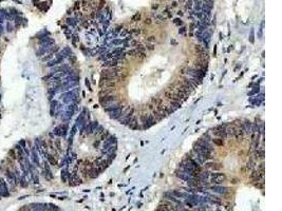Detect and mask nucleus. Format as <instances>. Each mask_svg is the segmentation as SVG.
I'll use <instances>...</instances> for the list:
<instances>
[{"instance_id": "nucleus-8", "label": "nucleus", "mask_w": 282, "mask_h": 211, "mask_svg": "<svg viewBox=\"0 0 282 211\" xmlns=\"http://www.w3.org/2000/svg\"><path fill=\"white\" fill-rule=\"evenodd\" d=\"M144 22H145V24H151V22H152V20H151V18H146Z\"/></svg>"}, {"instance_id": "nucleus-3", "label": "nucleus", "mask_w": 282, "mask_h": 211, "mask_svg": "<svg viewBox=\"0 0 282 211\" xmlns=\"http://www.w3.org/2000/svg\"><path fill=\"white\" fill-rule=\"evenodd\" d=\"M68 129H69L68 125L63 123V125L57 126V127L53 130V134L58 136V137H65L67 135V133H68Z\"/></svg>"}, {"instance_id": "nucleus-5", "label": "nucleus", "mask_w": 282, "mask_h": 211, "mask_svg": "<svg viewBox=\"0 0 282 211\" xmlns=\"http://www.w3.org/2000/svg\"><path fill=\"white\" fill-rule=\"evenodd\" d=\"M19 186L21 188H27L28 186H29V182H28L27 176L24 175V174H22L19 179Z\"/></svg>"}, {"instance_id": "nucleus-1", "label": "nucleus", "mask_w": 282, "mask_h": 211, "mask_svg": "<svg viewBox=\"0 0 282 211\" xmlns=\"http://www.w3.org/2000/svg\"><path fill=\"white\" fill-rule=\"evenodd\" d=\"M226 181V175L220 172H210L208 183L210 185H221Z\"/></svg>"}, {"instance_id": "nucleus-11", "label": "nucleus", "mask_w": 282, "mask_h": 211, "mask_svg": "<svg viewBox=\"0 0 282 211\" xmlns=\"http://www.w3.org/2000/svg\"><path fill=\"white\" fill-rule=\"evenodd\" d=\"M170 6H171V7H176V6H178V2H172Z\"/></svg>"}, {"instance_id": "nucleus-4", "label": "nucleus", "mask_w": 282, "mask_h": 211, "mask_svg": "<svg viewBox=\"0 0 282 211\" xmlns=\"http://www.w3.org/2000/svg\"><path fill=\"white\" fill-rule=\"evenodd\" d=\"M10 195L9 192V186H7V183L4 181L3 179L0 177V196L2 197H7Z\"/></svg>"}, {"instance_id": "nucleus-6", "label": "nucleus", "mask_w": 282, "mask_h": 211, "mask_svg": "<svg viewBox=\"0 0 282 211\" xmlns=\"http://www.w3.org/2000/svg\"><path fill=\"white\" fill-rule=\"evenodd\" d=\"M7 157L11 158L12 161H17V154H16V150H15V148H13L9 151Z\"/></svg>"}, {"instance_id": "nucleus-2", "label": "nucleus", "mask_w": 282, "mask_h": 211, "mask_svg": "<svg viewBox=\"0 0 282 211\" xmlns=\"http://www.w3.org/2000/svg\"><path fill=\"white\" fill-rule=\"evenodd\" d=\"M6 177H7V183L9 184V187L11 188H15L17 186H19V179L18 177L16 176V174L14 173V171H12L11 169H7L6 170Z\"/></svg>"}, {"instance_id": "nucleus-10", "label": "nucleus", "mask_w": 282, "mask_h": 211, "mask_svg": "<svg viewBox=\"0 0 282 211\" xmlns=\"http://www.w3.org/2000/svg\"><path fill=\"white\" fill-rule=\"evenodd\" d=\"M174 24H178V25H180V24H182V21H181L180 19H176V20H174Z\"/></svg>"}, {"instance_id": "nucleus-7", "label": "nucleus", "mask_w": 282, "mask_h": 211, "mask_svg": "<svg viewBox=\"0 0 282 211\" xmlns=\"http://www.w3.org/2000/svg\"><path fill=\"white\" fill-rule=\"evenodd\" d=\"M141 19V14L140 13H137V14L134 15V16L132 17V22H137V21H138V20Z\"/></svg>"}, {"instance_id": "nucleus-9", "label": "nucleus", "mask_w": 282, "mask_h": 211, "mask_svg": "<svg viewBox=\"0 0 282 211\" xmlns=\"http://www.w3.org/2000/svg\"><path fill=\"white\" fill-rule=\"evenodd\" d=\"M152 10H158V3H154V4H152Z\"/></svg>"}]
</instances>
